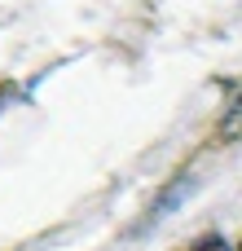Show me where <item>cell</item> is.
I'll use <instances>...</instances> for the list:
<instances>
[{"label": "cell", "mask_w": 242, "mask_h": 251, "mask_svg": "<svg viewBox=\"0 0 242 251\" xmlns=\"http://www.w3.org/2000/svg\"><path fill=\"white\" fill-rule=\"evenodd\" d=\"M190 251H229V247H225V238H216V234H212V238H198Z\"/></svg>", "instance_id": "2"}, {"label": "cell", "mask_w": 242, "mask_h": 251, "mask_svg": "<svg viewBox=\"0 0 242 251\" xmlns=\"http://www.w3.org/2000/svg\"><path fill=\"white\" fill-rule=\"evenodd\" d=\"M242 137V88H238V97L225 106V115H220V128H216V141L225 146V141H238Z\"/></svg>", "instance_id": "1"}]
</instances>
